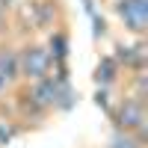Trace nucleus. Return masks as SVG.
Instances as JSON below:
<instances>
[{"instance_id": "obj_1", "label": "nucleus", "mask_w": 148, "mask_h": 148, "mask_svg": "<svg viewBox=\"0 0 148 148\" xmlns=\"http://www.w3.org/2000/svg\"><path fill=\"white\" fill-rule=\"evenodd\" d=\"M110 121H113V130L130 133L133 139L139 142V148H145V136H148V110L145 101L133 98L125 92V98H119L110 110Z\"/></svg>"}, {"instance_id": "obj_2", "label": "nucleus", "mask_w": 148, "mask_h": 148, "mask_svg": "<svg viewBox=\"0 0 148 148\" xmlns=\"http://www.w3.org/2000/svg\"><path fill=\"white\" fill-rule=\"evenodd\" d=\"M18 71H21V83H33L42 80L53 71V59L47 53L45 42H24L18 45Z\"/></svg>"}, {"instance_id": "obj_3", "label": "nucleus", "mask_w": 148, "mask_h": 148, "mask_svg": "<svg viewBox=\"0 0 148 148\" xmlns=\"http://www.w3.org/2000/svg\"><path fill=\"white\" fill-rule=\"evenodd\" d=\"M113 12L133 39H145L148 33V0H113Z\"/></svg>"}, {"instance_id": "obj_4", "label": "nucleus", "mask_w": 148, "mask_h": 148, "mask_svg": "<svg viewBox=\"0 0 148 148\" xmlns=\"http://www.w3.org/2000/svg\"><path fill=\"white\" fill-rule=\"evenodd\" d=\"M24 95H27V101L39 110V113H56V95H59V80H53L51 74L42 80H33L27 83V89H24Z\"/></svg>"}, {"instance_id": "obj_5", "label": "nucleus", "mask_w": 148, "mask_h": 148, "mask_svg": "<svg viewBox=\"0 0 148 148\" xmlns=\"http://www.w3.org/2000/svg\"><path fill=\"white\" fill-rule=\"evenodd\" d=\"M30 24L33 30H47L59 27V0H30Z\"/></svg>"}, {"instance_id": "obj_6", "label": "nucleus", "mask_w": 148, "mask_h": 148, "mask_svg": "<svg viewBox=\"0 0 148 148\" xmlns=\"http://www.w3.org/2000/svg\"><path fill=\"white\" fill-rule=\"evenodd\" d=\"M116 62L121 65L125 74L145 71V39H133L127 45H116Z\"/></svg>"}, {"instance_id": "obj_7", "label": "nucleus", "mask_w": 148, "mask_h": 148, "mask_svg": "<svg viewBox=\"0 0 148 148\" xmlns=\"http://www.w3.org/2000/svg\"><path fill=\"white\" fill-rule=\"evenodd\" d=\"M0 77L6 80V86L21 83V71H18V45H12L6 39H0Z\"/></svg>"}, {"instance_id": "obj_8", "label": "nucleus", "mask_w": 148, "mask_h": 148, "mask_svg": "<svg viewBox=\"0 0 148 148\" xmlns=\"http://www.w3.org/2000/svg\"><path fill=\"white\" fill-rule=\"evenodd\" d=\"M121 65L116 62V56L113 53H104L101 59H98V65H95V71H92V80H95V86H104V89H113V86H119V80H121Z\"/></svg>"}, {"instance_id": "obj_9", "label": "nucleus", "mask_w": 148, "mask_h": 148, "mask_svg": "<svg viewBox=\"0 0 148 148\" xmlns=\"http://www.w3.org/2000/svg\"><path fill=\"white\" fill-rule=\"evenodd\" d=\"M45 47H47V53H51L53 62H68V56H71V36H68V30L53 27L47 33Z\"/></svg>"}, {"instance_id": "obj_10", "label": "nucleus", "mask_w": 148, "mask_h": 148, "mask_svg": "<svg viewBox=\"0 0 148 148\" xmlns=\"http://www.w3.org/2000/svg\"><path fill=\"white\" fill-rule=\"evenodd\" d=\"M83 9H86V15H89V21H92V36L95 39H104L107 36V21H104L101 12H98L95 0H83Z\"/></svg>"}, {"instance_id": "obj_11", "label": "nucleus", "mask_w": 148, "mask_h": 148, "mask_svg": "<svg viewBox=\"0 0 148 148\" xmlns=\"http://www.w3.org/2000/svg\"><path fill=\"white\" fill-rule=\"evenodd\" d=\"M107 148H139V142L130 136V133H121V130H113L110 133V142Z\"/></svg>"}, {"instance_id": "obj_12", "label": "nucleus", "mask_w": 148, "mask_h": 148, "mask_svg": "<svg viewBox=\"0 0 148 148\" xmlns=\"http://www.w3.org/2000/svg\"><path fill=\"white\" fill-rule=\"evenodd\" d=\"M95 104L104 110V113L110 116V110H113V92L104 89V86H95Z\"/></svg>"}, {"instance_id": "obj_13", "label": "nucleus", "mask_w": 148, "mask_h": 148, "mask_svg": "<svg viewBox=\"0 0 148 148\" xmlns=\"http://www.w3.org/2000/svg\"><path fill=\"white\" fill-rule=\"evenodd\" d=\"M15 6V0H0V39H6L9 30V9Z\"/></svg>"}, {"instance_id": "obj_14", "label": "nucleus", "mask_w": 148, "mask_h": 148, "mask_svg": "<svg viewBox=\"0 0 148 148\" xmlns=\"http://www.w3.org/2000/svg\"><path fill=\"white\" fill-rule=\"evenodd\" d=\"M18 133V125L15 121H0V145H9Z\"/></svg>"}, {"instance_id": "obj_15", "label": "nucleus", "mask_w": 148, "mask_h": 148, "mask_svg": "<svg viewBox=\"0 0 148 148\" xmlns=\"http://www.w3.org/2000/svg\"><path fill=\"white\" fill-rule=\"evenodd\" d=\"M3 92H9V86H6V80H3V77H0V95H3Z\"/></svg>"}]
</instances>
